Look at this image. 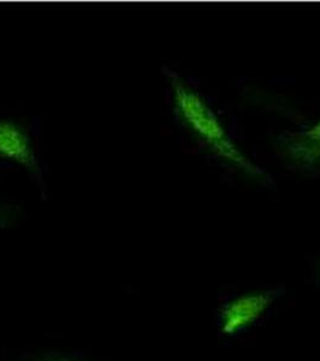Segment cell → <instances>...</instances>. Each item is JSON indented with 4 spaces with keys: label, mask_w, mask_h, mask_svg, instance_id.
<instances>
[{
    "label": "cell",
    "mask_w": 320,
    "mask_h": 361,
    "mask_svg": "<svg viewBox=\"0 0 320 361\" xmlns=\"http://www.w3.org/2000/svg\"><path fill=\"white\" fill-rule=\"evenodd\" d=\"M165 75L173 92V114L194 139L216 158L248 180L270 185L271 177L238 147L205 99L173 71L166 70Z\"/></svg>",
    "instance_id": "1"
},
{
    "label": "cell",
    "mask_w": 320,
    "mask_h": 361,
    "mask_svg": "<svg viewBox=\"0 0 320 361\" xmlns=\"http://www.w3.org/2000/svg\"><path fill=\"white\" fill-rule=\"evenodd\" d=\"M15 361H87L80 355L61 350H46L40 353L30 354Z\"/></svg>",
    "instance_id": "5"
},
{
    "label": "cell",
    "mask_w": 320,
    "mask_h": 361,
    "mask_svg": "<svg viewBox=\"0 0 320 361\" xmlns=\"http://www.w3.org/2000/svg\"><path fill=\"white\" fill-rule=\"evenodd\" d=\"M0 159L13 160L42 178V170L25 127L15 121L0 119Z\"/></svg>",
    "instance_id": "4"
},
{
    "label": "cell",
    "mask_w": 320,
    "mask_h": 361,
    "mask_svg": "<svg viewBox=\"0 0 320 361\" xmlns=\"http://www.w3.org/2000/svg\"><path fill=\"white\" fill-rule=\"evenodd\" d=\"M273 293L251 292L236 296L224 304L219 312L221 333L234 336L257 323L273 302Z\"/></svg>",
    "instance_id": "3"
},
{
    "label": "cell",
    "mask_w": 320,
    "mask_h": 361,
    "mask_svg": "<svg viewBox=\"0 0 320 361\" xmlns=\"http://www.w3.org/2000/svg\"><path fill=\"white\" fill-rule=\"evenodd\" d=\"M276 152L293 170L312 173L320 170V121L307 130L284 132L275 139Z\"/></svg>",
    "instance_id": "2"
},
{
    "label": "cell",
    "mask_w": 320,
    "mask_h": 361,
    "mask_svg": "<svg viewBox=\"0 0 320 361\" xmlns=\"http://www.w3.org/2000/svg\"><path fill=\"white\" fill-rule=\"evenodd\" d=\"M21 217V209L0 202V230L16 226Z\"/></svg>",
    "instance_id": "6"
}]
</instances>
